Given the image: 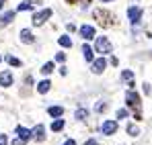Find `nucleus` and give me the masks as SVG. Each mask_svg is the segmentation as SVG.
I'll return each mask as SVG.
<instances>
[{"mask_svg":"<svg viewBox=\"0 0 152 145\" xmlns=\"http://www.w3.org/2000/svg\"><path fill=\"white\" fill-rule=\"evenodd\" d=\"M95 49H97V53H103V55H107V53H111V51H113V45L109 43V39H107V37H97Z\"/></svg>","mask_w":152,"mask_h":145,"instance_id":"f257e3e1","label":"nucleus"},{"mask_svg":"<svg viewBox=\"0 0 152 145\" xmlns=\"http://www.w3.org/2000/svg\"><path fill=\"white\" fill-rule=\"evenodd\" d=\"M126 102L129 108H134L138 115H140V96H138V92H134V90H129L126 94Z\"/></svg>","mask_w":152,"mask_h":145,"instance_id":"f03ea898","label":"nucleus"},{"mask_svg":"<svg viewBox=\"0 0 152 145\" xmlns=\"http://www.w3.org/2000/svg\"><path fill=\"white\" fill-rule=\"evenodd\" d=\"M50 17H51V8H43V10L33 14V25H43Z\"/></svg>","mask_w":152,"mask_h":145,"instance_id":"7ed1b4c3","label":"nucleus"},{"mask_svg":"<svg viewBox=\"0 0 152 145\" xmlns=\"http://www.w3.org/2000/svg\"><path fill=\"white\" fill-rule=\"evenodd\" d=\"M127 17H129L132 23L136 25L140 21V17H142V8H140V6H129V8H127Z\"/></svg>","mask_w":152,"mask_h":145,"instance_id":"20e7f679","label":"nucleus"},{"mask_svg":"<svg viewBox=\"0 0 152 145\" xmlns=\"http://www.w3.org/2000/svg\"><path fill=\"white\" fill-rule=\"evenodd\" d=\"M107 68V61H105V57H99V59H95L93 61V66H91V70H93V74H103V70Z\"/></svg>","mask_w":152,"mask_h":145,"instance_id":"39448f33","label":"nucleus"},{"mask_svg":"<svg viewBox=\"0 0 152 145\" xmlns=\"http://www.w3.org/2000/svg\"><path fill=\"white\" fill-rule=\"evenodd\" d=\"M115 131H117V123H115V121H105V123H103V127H101L103 135H113Z\"/></svg>","mask_w":152,"mask_h":145,"instance_id":"423d86ee","label":"nucleus"},{"mask_svg":"<svg viewBox=\"0 0 152 145\" xmlns=\"http://www.w3.org/2000/svg\"><path fill=\"white\" fill-rule=\"evenodd\" d=\"M12 19H15V10H6V12L0 17V27H4V25H10V23H12Z\"/></svg>","mask_w":152,"mask_h":145,"instance_id":"0eeeda50","label":"nucleus"},{"mask_svg":"<svg viewBox=\"0 0 152 145\" xmlns=\"http://www.w3.org/2000/svg\"><path fill=\"white\" fill-rule=\"evenodd\" d=\"M0 86H12V74L0 72Z\"/></svg>","mask_w":152,"mask_h":145,"instance_id":"6e6552de","label":"nucleus"},{"mask_svg":"<svg viewBox=\"0 0 152 145\" xmlns=\"http://www.w3.org/2000/svg\"><path fill=\"white\" fill-rule=\"evenodd\" d=\"M80 35H82L84 39H93V37H95V29H93L91 25H84V27H80Z\"/></svg>","mask_w":152,"mask_h":145,"instance_id":"1a4fd4ad","label":"nucleus"},{"mask_svg":"<svg viewBox=\"0 0 152 145\" xmlns=\"http://www.w3.org/2000/svg\"><path fill=\"white\" fill-rule=\"evenodd\" d=\"M43 133H45V127H43V125H37V127L33 129V139L43 141V139H45V135H43Z\"/></svg>","mask_w":152,"mask_h":145,"instance_id":"9d476101","label":"nucleus"},{"mask_svg":"<svg viewBox=\"0 0 152 145\" xmlns=\"http://www.w3.org/2000/svg\"><path fill=\"white\" fill-rule=\"evenodd\" d=\"M17 135L21 137V139H31L33 137V131H29V129H25V127H17Z\"/></svg>","mask_w":152,"mask_h":145,"instance_id":"9b49d317","label":"nucleus"},{"mask_svg":"<svg viewBox=\"0 0 152 145\" xmlns=\"http://www.w3.org/2000/svg\"><path fill=\"white\" fill-rule=\"evenodd\" d=\"M21 41H23V43H33L35 37H33V33H31L29 29H23V31H21Z\"/></svg>","mask_w":152,"mask_h":145,"instance_id":"f8f14e48","label":"nucleus"},{"mask_svg":"<svg viewBox=\"0 0 152 145\" xmlns=\"http://www.w3.org/2000/svg\"><path fill=\"white\" fill-rule=\"evenodd\" d=\"M82 55H84V59H86V61H91V63L95 61V55H93V49L88 47L86 43L82 45Z\"/></svg>","mask_w":152,"mask_h":145,"instance_id":"ddd939ff","label":"nucleus"},{"mask_svg":"<svg viewBox=\"0 0 152 145\" xmlns=\"http://www.w3.org/2000/svg\"><path fill=\"white\" fill-rule=\"evenodd\" d=\"M50 88H51L50 80H43V82H39V84H37V92H41V94H45Z\"/></svg>","mask_w":152,"mask_h":145,"instance_id":"4468645a","label":"nucleus"},{"mask_svg":"<svg viewBox=\"0 0 152 145\" xmlns=\"http://www.w3.org/2000/svg\"><path fill=\"white\" fill-rule=\"evenodd\" d=\"M48 113H50L51 117H62L64 108H62V106H50V108H48Z\"/></svg>","mask_w":152,"mask_h":145,"instance_id":"2eb2a0df","label":"nucleus"},{"mask_svg":"<svg viewBox=\"0 0 152 145\" xmlns=\"http://www.w3.org/2000/svg\"><path fill=\"white\" fill-rule=\"evenodd\" d=\"M74 117L78 119V121H84V119L88 117V110H86V108H78V110L74 113Z\"/></svg>","mask_w":152,"mask_h":145,"instance_id":"dca6fc26","label":"nucleus"},{"mask_svg":"<svg viewBox=\"0 0 152 145\" xmlns=\"http://www.w3.org/2000/svg\"><path fill=\"white\" fill-rule=\"evenodd\" d=\"M58 43H60L62 47H72V39H70V37H66V35H64V37H60V39H58Z\"/></svg>","mask_w":152,"mask_h":145,"instance_id":"f3484780","label":"nucleus"},{"mask_svg":"<svg viewBox=\"0 0 152 145\" xmlns=\"http://www.w3.org/2000/svg\"><path fill=\"white\" fill-rule=\"evenodd\" d=\"M62 129H64V121L62 119H56L51 123V131H62Z\"/></svg>","mask_w":152,"mask_h":145,"instance_id":"a211bd4d","label":"nucleus"},{"mask_svg":"<svg viewBox=\"0 0 152 145\" xmlns=\"http://www.w3.org/2000/svg\"><path fill=\"white\" fill-rule=\"evenodd\" d=\"M6 61H8L12 68H21V59H17V57H12V55H6Z\"/></svg>","mask_w":152,"mask_h":145,"instance_id":"6ab92c4d","label":"nucleus"},{"mask_svg":"<svg viewBox=\"0 0 152 145\" xmlns=\"http://www.w3.org/2000/svg\"><path fill=\"white\" fill-rule=\"evenodd\" d=\"M53 70H56V68H53V61H48V63L41 68V74H51Z\"/></svg>","mask_w":152,"mask_h":145,"instance_id":"aec40b11","label":"nucleus"},{"mask_svg":"<svg viewBox=\"0 0 152 145\" xmlns=\"http://www.w3.org/2000/svg\"><path fill=\"white\" fill-rule=\"evenodd\" d=\"M31 8H33V4H31L29 0H25V2L19 4V10H31Z\"/></svg>","mask_w":152,"mask_h":145,"instance_id":"412c9836","label":"nucleus"},{"mask_svg":"<svg viewBox=\"0 0 152 145\" xmlns=\"http://www.w3.org/2000/svg\"><path fill=\"white\" fill-rule=\"evenodd\" d=\"M127 133H129L132 137H136V135H140V131H138V127H134V125H127Z\"/></svg>","mask_w":152,"mask_h":145,"instance_id":"4be33fe9","label":"nucleus"},{"mask_svg":"<svg viewBox=\"0 0 152 145\" xmlns=\"http://www.w3.org/2000/svg\"><path fill=\"white\" fill-rule=\"evenodd\" d=\"M95 110H97V113H105V110H107V102H99V104L95 106Z\"/></svg>","mask_w":152,"mask_h":145,"instance_id":"5701e85b","label":"nucleus"},{"mask_svg":"<svg viewBox=\"0 0 152 145\" xmlns=\"http://www.w3.org/2000/svg\"><path fill=\"white\" fill-rule=\"evenodd\" d=\"M127 117V108H119L117 110V119H126Z\"/></svg>","mask_w":152,"mask_h":145,"instance_id":"b1692460","label":"nucleus"},{"mask_svg":"<svg viewBox=\"0 0 152 145\" xmlns=\"http://www.w3.org/2000/svg\"><path fill=\"white\" fill-rule=\"evenodd\" d=\"M121 78H124V80H132V78H134V72H129V70H126V72L121 74Z\"/></svg>","mask_w":152,"mask_h":145,"instance_id":"393cba45","label":"nucleus"},{"mask_svg":"<svg viewBox=\"0 0 152 145\" xmlns=\"http://www.w3.org/2000/svg\"><path fill=\"white\" fill-rule=\"evenodd\" d=\"M64 59H66V55H64V53H58V55H56V61H60V63H62Z\"/></svg>","mask_w":152,"mask_h":145,"instance_id":"a878e982","label":"nucleus"},{"mask_svg":"<svg viewBox=\"0 0 152 145\" xmlns=\"http://www.w3.org/2000/svg\"><path fill=\"white\" fill-rule=\"evenodd\" d=\"M12 145H25V139H21V137H19V139H15V141H12Z\"/></svg>","mask_w":152,"mask_h":145,"instance_id":"bb28decb","label":"nucleus"},{"mask_svg":"<svg viewBox=\"0 0 152 145\" xmlns=\"http://www.w3.org/2000/svg\"><path fill=\"white\" fill-rule=\"evenodd\" d=\"M8 143V139H6V135H0V145H6Z\"/></svg>","mask_w":152,"mask_h":145,"instance_id":"cd10ccee","label":"nucleus"},{"mask_svg":"<svg viewBox=\"0 0 152 145\" xmlns=\"http://www.w3.org/2000/svg\"><path fill=\"white\" fill-rule=\"evenodd\" d=\"M84 145H99V141H95V139H88Z\"/></svg>","mask_w":152,"mask_h":145,"instance_id":"c85d7f7f","label":"nucleus"},{"mask_svg":"<svg viewBox=\"0 0 152 145\" xmlns=\"http://www.w3.org/2000/svg\"><path fill=\"white\" fill-rule=\"evenodd\" d=\"M64 145H76L74 139H68V141H64Z\"/></svg>","mask_w":152,"mask_h":145,"instance_id":"c756f323","label":"nucleus"},{"mask_svg":"<svg viewBox=\"0 0 152 145\" xmlns=\"http://www.w3.org/2000/svg\"><path fill=\"white\" fill-rule=\"evenodd\" d=\"M29 2H31V4H33V2H35V4H39V2H41V0H29Z\"/></svg>","mask_w":152,"mask_h":145,"instance_id":"7c9ffc66","label":"nucleus"},{"mask_svg":"<svg viewBox=\"0 0 152 145\" xmlns=\"http://www.w3.org/2000/svg\"><path fill=\"white\" fill-rule=\"evenodd\" d=\"M2 4H4V0H0V8H2Z\"/></svg>","mask_w":152,"mask_h":145,"instance_id":"2f4dec72","label":"nucleus"},{"mask_svg":"<svg viewBox=\"0 0 152 145\" xmlns=\"http://www.w3.org/2000/svg\"><path fill=\"white\" fill-rule=\"evenodd\" d=\"M101 2H111V0H101Z\"/></svg>","mask_w":152,"mask_h":145,"instance_id":"473e14b6","label":"nucleus"},{"mask_svg":"<svg viewBox=\"0 0 152 145\" xmlns=\"http://www.w3.org/2000/svg\"><path fill=\"white\" fill-rule=\"evenodd\" d=\"M0 59H2V57H0Z\"/></svg>","mask_w":152,"mask_h":145,"instance_id":"72a5a7b5","label":"nucleus"}]
</instances>
